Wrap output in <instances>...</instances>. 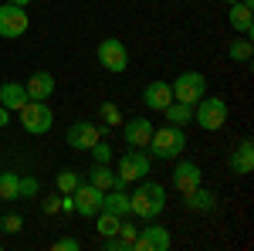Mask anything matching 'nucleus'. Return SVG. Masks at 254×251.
Masks as SVG:
<instances>
[{
    "mask_svg": "<svg viewBox=\"0 0 254 251\" xmlns=\"http://www.w3.org/2000/svg\"><path fill=\"white\" fill-rule=\"evenodd\" d=\"M61 211V197H44V214Z\"/></svg>",
    "mask_w": 254,
    "mask_h": 251,
    "instance_id": "33",
    "label": "nucleus"
},
{
    "mask_svg": "<svg viewBox=\"0 0 254 251\" xmlns=\"http://www.w3.org/2000/svg\"><path fill=\"white\" fill-rule=\"evenodd\" d=\"M163 116L170 119V126H190L193 122V105H187V102H170L166 109H163Z\"/></svg>",
    "mask_w": 254,
    "mask_h": 251,
    "instance_id": "22",
    "label": "nucleus"
},
{
    "mask_svg": "<svg viewBox=\"0 0 254 251\" xmlns=\"http://www.w3.org/2000/svg\"><path fill=\"white\" fill-rule=\"evenodd\" d=\"M102 193L105 190H98L95 183H78L71 193V211L81 214V217H95L102 211Z\"/></svg>",
    "mask_w": 254,
    "mask_h": 251,
    "instance_id": "9",
    "label": "nucleus"
},
{
    "mask_svg": "<svg viewBox=\"0 0 254 251\" xmlns=\"http://www.w3.org/2000/svg\"><path fill=\"white\" fill-rule=\"evenodd\" d=\"M227 163H231V170H234L237 176H248V173H251V170H254V143H251V139H244L234 153H231Z\"/></svg>",
    "mask_w": 254,
    "mask_h": 251,
    "instance_id": "18",
    "label": "nucleus"
},
{
    "mask_svg": "<svg viewBox=\"0 0 254 251\" xmlns=\"http://www.w3.org/2000/svg\"><path fill=\"white\" fill-rule=\"evenodd\" d=\"M0 248H3V245H0Z\"/></svg>",
    "mask_w": 254,
    "mask_h": 251,
    "instance_id": "37",
    "label": "nucleus"
},
{
    "mask_svg": "<svg viewBox=\"0 0 254 251\" xmlns=\"http://www.w3.org/2000/svg\"><path fill=\"white\" fill-rule=\"evenodd\" d=\"M0 224H3V231H10V234H17L20 228H24V221H20V214H10V217H3Z\"/></svg>",
    "mask_w": 254,
    "mask_h": 251,
    "instance_id": "30",
    "label": "nucleus"
},
{
    "mask_svg": "<svg viewBox=\"0 0 254 251\" xmlns=\"http://www.w3.org/2000/svg\"><path fill=\"white\" fill-rule=\"evenodd\" d=\"M51 248L55 251H78V241H75V238H58Z\"/></svg>",
    "mask_w": 254,
    "mask_h": 251,
    "instance_id": "32",
    "label": "nucleus"
},
{
    "mask_svg": "<svg viewBox=\"0 0 254 251\" xmlns=\"http://www.w3.org/2000/svg\"><path fill=\"white\" fill-rule=\"evenodd\" d=\"M98 65H102L105 72H112V75H122V72L129 68V51H126V44L119 38H105L98 44Z\"/></svg>",
    "mask_w": 254,
    "mask_h": 251,
    "instance_id": "7",
    "label": "nucleus"
},
{
    "mask_svg": "<svg viewBox=\"0 0 254 251\" xmlns=\"http://www.w3.org/2000/svg\"><path fill=\"white\" fill-rule=\"evenodd\" d=\"M170 245H173V238H170V231H166L163 224H146V228H139L136 241H132L136 251H170Z\"/></svg>",
    "mask_w": 254,
    "mask_h": 251,
    "instance_id": "10",
    "label": "nucleus"
},
{
    "mask_svg": "<svg viewBox=\"0 0 254 251\" xmlns=\"http://www.w3.org/2000/svg\"><path fill=\"white\" fill-rule=\"evenodd\" d=\"M170 88H173V98H176V102L196 105L200 98L207 95V78L200 75V72H183L176 82H170Z\"/></svg>",
    "mask_w": 254,
    "mask_h": 251,
    "instance_id": "5",
    "label": "nucleus"
},
{
    "mask_svg": "<svg viewBox=\"0 0 254 251\" xmlns=\"http://www.w3.org/2000/svg\"><path fill=\"white\" fill-rule=\"evenodd\" d=\"M203 183V170L196 167L193 160H180V167L173 170V187L180 193H190L193 187H200Z\"/></svg>",
    "mask_w": 254,
    "mask_h": 251,
    "instance_id": "12",
    "label": "nucleus"
},
{
    "mask_svg": "<svg viewBox=\"0 0 254 251\" xmlns=\"http://www.w3.org/2000/svg\"><path fill=\"white\" fill-rule=\"evenodd\" d=\"M98 119H105V126L112 129V126H119V122H122V112H119L116 102H102V105H98Z\"/></svg>",
    "mask_w": 254,
    "mask_h": 251,
    "instance_id": "25",
    "label": "nucleus"
},
{
    "mask_svg": "<svg viewBox=\"0 0 254 251\" xmlns=\"http://www.w3.org/2000/svg\"><path fill=\"white\" fill-rule=\"evenodd\" d=\"M183 146H187L183 126H163V129H153L146 150L156 156V160H176V156L183 153Z\"/></svg>",
    "mask_w": 254,
    "mask_h": 251,
    "instance_id": "2",
    "label": "nucleus"
},
{
    "mask_svg": "<svg viewBox=\"0 0 254 251\" xmlns=\"http://www.w3.org/2000/svg\"><path fill=\"white\" fill-rule=\"evenodd\" d=\"M254 7H248V3H241V0H234L231 3V10H227V24L234 27L237 34H244V38H251L254 34Z\"/></svg>",
    "mask_w": 254,
    "mask_h": 251,
    "instance_id": "14",
    "label": "nucleus"
},
{
    "mask_svg": "<svg viewBox=\"0 0 254 251\" xmlns=\"http://www.w3.org/2000/svg\"><path fill=\"white\" fill-rule=\"evenodd\" d=\"M27 10L17 3H3L0 7V38H20L27 31Z\"/></svg>",
    "mask_w": 254,
    "mask_h": 251,
    "instance_id": "11",
    "label": "nucleus"
},
{
    "mask_svg": "<svg viewBox=\"0 0 254 251\" xmlns=\"http://www.w3.org/2000/svg\"><path fill=\"white\" fill-rule=\"evenodd\" d=\"M224 3H234V0H224Z\"/></svg>",
    "mask_w": 254,
    "mask_h": 251,
    "instance_id": "36",
    "label": "nucleus"
},
{
    "mask_svg": "<svg viewBox=\"0 0 254 251\" xmlns=\"http://www.w3.org/2000/svg\"><path fill=\"white\" fill-rule=\"evenodd\" d=\"M20 126L31 136H44V133H51V126H55V112L48 109V102H34L31 98L20 109Z\"/></svg>",
    "mask_w": 254,
    "mask_h": 251,
    "instance_id": "4",
    "label": "nucleus"
},
{
    "mask_svg": "<svg viewBox=\"0 0 254 251\" xmlns=\"http://www.w3.org/2000/svg\"><path fill=\"white\" fill-rule=\"evenodd\" d=\"M142 102H146V109H153V112H163L170 102H173V88H170V82H149L146 85V92H142Z\"/></svg>",
    "mask_w": 254,
    "mask_h": 251,
    "instance_id": "13",
    "label": "nucleus"
},
{
    "mask_svg": "<svg viewBox=\"0 0 254 251\" xmlns=\"http://www.w3.org/2000/svg\"><path fill=\"white\" fill-rule=\"evenodd\" d=\"M88 153H92V160H95V163H109V160H112V146H105V143L98 139V143L92 146V150H88Z\"/></svg>",
    "mask_w": 254,
    "mask_h": 251,
    "instance_id": "28",
    "label": "nucleus"
},
{
    "mask_svg": "<svg viewBox=\"0 0 254 251\" xmlns=\"http://www.w3.org/2000/svg\"><path fill=\"white\" fill-rule=\"evenodd\" d=\"M105 133H109V126H105V122L95 126V122H88V119H78V122H71V126H68L64 139H68V146H71V150H92Z\"/></svg>",
    "mask_w": 254,
    "mask_h": 251,
    "instance_id": "6",
    "label": "nucleus"
},
{
    "mask_svg": "<svg viewBox=\"0 0 254 251\" xmlns=\"http://www.w3.org/2000/svg\"><path fill=\"white\" fill-rule=\"evenodd\" d=\"M163 207H166V187L156 183V180H142V183L136 187V193L129 197V214H136V217H142V221L159 217Z\"/></svg>",
    "mask_w": 254,
    "mask_h": 251,
    "instance_id": "1",
    "label": "nucleus"
},
{
    "mask_svg": "<svg viewBox=\"0 0 254 251\" xmlns=\"http://www.w3.org/2000/svg\"><path fill=\"white\" fill-rule=\"evenodd\" d=\"M24 88H27V95L34 98V102H48V98L55 95V75L51 72H34Z\"/></svg>",
    "mask_w": 254,
    "mask_h": 251,
    "instance_id": "17",
    "label": "nucleus"
},
{
    "mask_svg": "<svg viewBox=\"0 0 254 251\" xmlns=\"http://www.w3.org/2000/svg\"><path fill=\"white\" fill-rule=\"evenodd\" d=\"M88 183H95L98 190H116L119 176L109 170V163H92V170H88Z\"/></svg>",
    "mask_w": 254,
    "mask_h": 251,
    "instance_id": "20",
    "label": "nucleus"
},
{
    "mask_svg": "<svg viewBox=\"0 0 254 251\" xmlns=\"http://www.w3.org/2000/svg\"><path fill=\"white\" fill-rule=\"evenodd\" d=\"M38 193H41V183L34 176H20V197H24V200H34Z\"/></svg>",
    "mask_w": 254,
    "mask_h": 251,
    "instance_id": "27",
    "label": "nucleus"
},
{
    "mask_svg": "<svg viewBox=\"0 0 254 251\" xmlns=\"http://www.w3.org/2000/svg\"><path fill=\"white\" fill-rule=\"evenodd\" d=\"M227 55H231V58H234L237 65H251V55H254V44H251V38H237V41H231Z\"/></svg>",
    "mask_w": 254,
    "mask_h": 251,
    "instance_id": "23",
    "label": "nucleus"
},
{
    "mask_svg": "<svg viewBox=\"0 0 254 251\" xmlns=\"http://www.w3.org/2000/svg\"><path fill=\"white\" fill-rule=\"evenodd\" d=\"M183 197H187V207H190V211H214L217 207V197H214V190H207V187H203V183H200V187H193V190L190 193H183Z\"/></svg>",
    "mask_w": 254,
    "mask_h": 251,
    "instance_id": "19",
    "label": "nucleus"
},
{
    "mask_svg": "<svg viewBox=\"0 0 254 251\" xmlns=\"http://www.w3.org/2000/svg\"><path fill=\"white\" fill-rule=\"evenodd\" d=\"M7 122H10V109H3V105H0V129H3Z\"/></svg>",
    "mask_w": 254,
    "mask_h": 251,
    "instance_id": "34",
    "label": "nucleus"
},
{
    "mask_svg": "<svg viewBox=\"0 0 254 251\" xmlns=\"http://www.w3.org/2000/svg\"><path fill=\"white\" fill-rule=\"evenodd\" d=\"M0 200H20V176L0 173Z\"/></svg>",
    "mask_w": 254,
    "mask_h": 251,
    "instance_id": "24",
    "label": "nucleus"
},
{
    "mask_svg": "<svg viewBox=\"0 0 254 251\" xmlns=\"http://www.w3.org/2000/svg\"><path fill=\"white\" fill-rule=\"evenodd\" d=\"M149 173V156L146 150H129V153H122L119 160V190L126 187V183H132V180H142V176Z\"/></svg>",
    "mask_w": 254,
    "mask_h": 251,
    "instance_id": "8",
    "label": "nucleus"
},
{
    "mask_svg": "<svg viewBox=\"0 0 254 251\" xmlns=\"http://www.w3.org/2000/svg\"><path fill=\"white\" fill-rule=\"evenodd\" d=\"M136 234H139V228H136V224H129V221H122V224H119V238L126 241V248H132Z\"/></svg>",
    "mask_w": 254,
    "mask_h": 251,
    "instance_id": "29",
    "label": "nucleus"
},
{
    "mask_svg": "<svg viewBox=\"0 0 254 251\" xmlns=\"http://www.w3.org/2000/svg\"><path fill=\"white\" fill-rule=\"evenodd\" d=\"M193 122L203 129V133H217V129L227 122V102H224V98L203 95V98L193 105Z\"/></svg>",
    "mask_w": 254,
    "mask_h": 251,
    "instance_id": "3",
    "label": "nucleus"
},
{
    "mask_svg": "<svg viewBox=\"0 0 254 251\" xmlns=\"http://www.w3.org/2000/svg\"><path fill=\"white\" fill-rule=\"evenodd\" d=\"M7 3H17V7H27L31 0H7Z\"/></svg>",
    "mask_w": 254,
    "mask_h": 251,
    "instance_id": "35",
    "label": "nucleus"
},
{
    "mask_svg": "<svg viewBox=\"0 0 254 251\" xmlns=\"http://www.w3.org/2000/svg\"><path fill=\"white\" fill-rule=\"evenodd\" d=\"M149 136H153V122L149 119H129L126 122V146L146 150L149 146Z\"/></svg>",
    "mask_w": 254,
    "mask_h": 251,
    "instance_id": "15",
    "label": "nucleus"
},
{
    "mask_svg": "<svg viewBox=\"0 0 254 251\" xmlns=\"http://www.w3.org/2000/svg\"><path fill=\"white\" fill-rule=\"evenodd\" d=\"M102 248H105V251H129V248H126V241H122L119 234H112V238H105V241H102Z\"/></svg>",
    "mask_w": 254,
    "mask_h": 251,
    "instance_id": "31",
    "label": "nucleus"
},
{
    "mask_svg": "<svg viewBox=\"0 0 254 251\" xmlns=\"http://www.w3.org/2000/svg\"><path fill=\"white\" fill-rule=\"evenodd\" d=\"M102 211H109V214H116V217H126L129 214V197L119 190H105L102 193Z\"/></svg>",
    "mask_w": 254,
    "mask_h": 251,
    "instance_id": "21",
    "label": "nucleus"
},
{
    "mask_svg": "<svg viewBox=\"0 0 254 251\" xmlns=\"http://www.w3.org/2000/svg\"><path fill=\"white\" fill-rule=\"evenodd\" d=\"M78 183H81V176L75 173V170H61V173H58V190L61 193H75Z\"/></svg>",
    "mask_w": 254,
    "mask_h": 251,
    "instance_id": "26",
    "label": "nucleus"
},
{
    "mask_svg": "<svg viewBox=\"0 0 254 251\" xmlns=\"http://www.w3.org/2000/svg\"><path fill=\"white\" fill-rule=\"evenodd\" d=\"M27 102H31V95H27V88H24L20 82H3V85H0V105H3V109L20 112Z\"/></svg>",
    "mask_w": 254,
    "mask_h": 251,
    "instance_id": "16",
    "label": "nucleus"
}]
</instances>
